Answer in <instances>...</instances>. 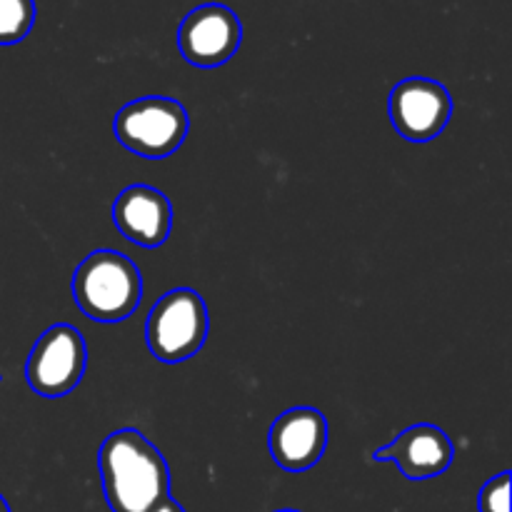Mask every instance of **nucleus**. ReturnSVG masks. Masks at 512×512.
<instances>
[{
    "instance_id": "nucleus-1",
    "label": "nucleus",
    "mask_w": 512,
    "mask_h": 512,
    "mask_svg": "<svg viewBox=\"0 0 512 512\" xmlns=\"http://www.w3.org/2000/svg\"><path fill=\"white\" fill-rule=\"evenodd\" d=\"M98 465L113 512H150L170 498L168 463L140 430L110 433L100 448Z\"/></svg>"
},
{
    "instance_id": "nucleus-2",
    "label": "nucleus",
    "mask_w": 512,
    "mask_h": 512,
    "mask_svg": "<svg viewBox=\"0 0 512 512\" xmlns=\"http://www.w3.org/2000/svg\"><path fill=\"white\" fill-rule=\"evenodd\" d=\"M73 298L78 308L98 323L130 318L143 298L138 265L115 250H95L75 270Z\"/></svg>"
},
{
    "instance_id": "nucleus-3",
    "label": "nucleus",
    "mask_w": 512,
    "mask_h": 512,
    "mask_svg": "<svg viewBox=\"0 0 512 512\" xmlns=\"http://www.w3.org/2000/svg\"><path fill=\"white\" fill-rule=\"evenodd\" d=\"M208 305L193 288H175L153 305L145 323V343L160 363H183L208 338Z\"/></svg>"
},
{
    "instance_id": "nucleus-4",
    "label": "nucleus",
    "mask_w": 512,
    "mask_h": 512,
    "mask_svg": "<svg viewBox=\"0 0 512 512\" xmlns=\"http://www.w3.org/2000/svg\"><path fill=\"white\" fill-rule=\"evenodd\" d=\"M190 118L183 103L165 95H145L123 105L115 115V135L130 153L163 160L183 145Z\"/></svg>"
},
{
    "instance_id": "nucleus-5",
    "label": "nucleus",
    "mask_w": 512,
    "mask_h": 512,
    "mask_svg": "<svg viewBox=\"0 0 512 512\" xmlns=\"http://www.w3.org/2000/svg\"><path fill=\"white\" fill-rule=\"evenodd\" d=\"M88 365V348L73 325H53L38 338L25 365V380L43 398H63L80 385Z\"/></svg>"
},
{
    "instance_id": "nucleus-6",
    "label": "nucleus",
    "mask_w": 512,
    "mask_h": 512,
    "mask_svg": "<svg viewBox=\"0 0 512 512\" xmlns=\"http://www.w3.org/2000/svg\"><path fill=\"white\" fill-rule=\"evenodd\" d=\"M393 128L410 143H428L438 138L453 115L448 88L433 78H405L388 98Z\"/></svg>"
},
{
    "instance_id": "nucleus-7",
    "label": "nucleus",
    "mask_w": 512,
    "mask_h": 512,
    "mask_svg": "<svg viewBox=\"0 0 512 512\" xmlns=\"http://www.w3.org/2000/svg\"><path fill=\"white\" fill-rule=\"evenodd\" d=\"M243 25L230 8L205 3L190 10L178 30V48L195 68H218L228 63L240 48Z\"/></svg>"
},
{
    "instance_id": "nucleus-8",
    "label": "nucleus",
    "mask_w": 512,
    "mask_h": 512,
    "mask_svg": "<svg viewBox=\"0 0 512 512\" xmlns=\"http://www.w3.org/2000/svg\"><path fill=\"white\" fill-rule=\"evenodd\" d=\"M268 448L280 468L303 473L313 468L328 448V420L315 408L285 410L270 425Z\"/></svg>"
},
{
    "instance_id": "nucleus-9",
    "label": "nucleus",
    "mask_w": 512,
    "mask_h": 512,
    "mask_svg": "<svg viewBox=\"0 0 512 512\" xmlns=\"http://www.w3.org/2000/svg\"><path fill=\"white\" fill-rule=\"evenodd\" d=\"M453 458V440L428 423L405 428L393 443L373 453L375 463H395L403 478L408 480L438 478L453 465Z\"/></svg>"
},
{
    "instance_id": "nucleus-10",
    "label": "nucleus",
    "mask_w": 512,
    "mask_h": 512,
    "mask_svg": "<svg viewBox=\"0 0 512 512\" xmlns=\"http://www.w3.org/2000/svg\"><path fill=\"white\" fill-rule=\"evenodd\" d=\"M113 223L130 243L160 248L173 228V205L158 188L130 185L115 198Z\"/></svg>"
},
{
    "instance_id": "nucleus-11",
    "label": "nucleus",
    "mask_w": 512,
    "mask_h": 512,
    "mask_svg": "<svg viewBox=\"0 0 512 512\" xmlns=\"http://www.w3.org/2000/svg\"><path fill=\"white\" fill-rule=\"evenodd\" d=\"M35 23V0H0V45H15Z\"/></svg>"
},
{
    "instance_id": "nucleus-12",
    "label": "nucleus",
    "mask_w": 512,
    "mask_h": 512,
    "mask_svg": "<svg viewBox=\"0 0 512 512\" xmlns=\"http://www.w3.org/2000/svg\"><path fill=\"white\" fill-rule=\"evenodd\" d=\"M480 512H510V473L488 480L478 498Z\"/></svg>"
},
{
    "instance_id": "nucleus-13",
    "label": "nucleus",
    "mask_w": 512,
    "mask_h": 512,
    "mask_svg": "<svg viewBox=\"0 0 512 512\" xmlns=\"http://www.w3.org/2000/svg\"><path fill=\"white\" fill-rule=\"evenodd\" d=\"M150 512H185L183 508H180V503L178 500H173V498H168V500H163V503L158 505V508H153Z\"/></svg>"
},
{
    "instance_id": "nucleus-14",
    "label": "nucleus",
    "mask_w": 512,
    "mask_h": 512,
    "mask_svg": "<svg viewBox=\"0 0 512 512\" xmlns=\"http://www.w3.org/2000/svg\"><path fill=\"white\" fill-rule=\"evenodd\" d=\"M0 512H10L8 503H5V498H3V495H0Z\"/></svg>"
},
{
    "instance_id": "nucleus-15",
    "label": "nucleus",
    "mask_w": 512,
    "mask_h": 512,
    "mask_svg": "<svg viewBox=\"0 0 512 512\" xmlns=\"http://www.w3.org/2000/svg\"><path fill=\"white\" fill-rule=\"evenodd\" d=\"M278 512H298V510H278Z\"/></svg>"
},
{
    "instance_id": "nucleus-16",
    "label": "nucleus",
    "mask_w": 512,
    "mask_h": 512,
    "mask_svg": "<svg viewBox=\"0 0 512 512\" xmlns=\"http://www.w3.org/2000/svg\"><path fill=\"white\" fill-rule=\"evenodd\" d=\"M0 380H3V378H0Z\"/></svg>"
}]
</instances>
